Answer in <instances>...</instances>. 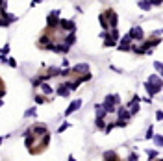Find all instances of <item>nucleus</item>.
Returning <instances> with one entry per match:
<instances>
[{
  "instance_id": "nucleus-30",
  "label": "nucleus",
  "mask_w": 163,
  "mask_h": 161,
  "mask_svg": "<svg viewBox=\"0 0 163 161\" xmlns=\"http://www.w3.org/2000/svg\"><path fill=\"white\" fill-rule=\"evenodd\" d=\"M8 65L9 67H17V61L13 60V58H8Z\"/></svg>"
},
{
  "instance_id": "nucleus-17",
  "label": "nucleus",
  "mask_w": 163,
  "mask_h": 161,
  "mask_svg": "<svg viewBox=\"0 0 163 161\" xmlns=\"http://www.w3.org/2000/svg\"><path fill=\"white\" fill-rule=\"evenodd\" d=\"M137 6L141 8L143 11H150L152 9V2H137Z\"/></svg>"
},
{
  "instance_id": "nucleus-31",
  "label": "nucleus",
  "mask_w": 163,
  "mask_h": 161,
  "mask_svg": "<svg viewBox=\"0 0 163 161\" xmlns=\"http://www.w3.org/2000/svg\"><path fill=\"white\" fill-rule=\"evenodd\" d=\"M163 119V113H161V109H158L156 111V121H161Z\"/></svg>"
},
{
  "instance_id": "nucleus-20",
  "label": "nucleus",
  "mask_w": 163,
  "mask_h": 161,
  "mask_svg": "<svg viewBox=\"0 0 163 161\" xmlns=\"http://www.w3.org/2000/svg\"><path fill=\"white\" fill-rule=\"evenodd\" d=\"M152 139H154V143H156L158 148H161V146H163V137H161V135H154Z\"/></svg>"
},
{
  "instance_id": "nucleus-9",
  "label": "nucleus",
  "mask_w": 163,
  "mask_h": 161,
  "mask_svg": "<svg viewBox=\"0 0 163 161\" xmlns=\"http://www.w3.org/2000/svg\"><path fill=\"white\" fill-rule=\"evenodd\" d=\"M117 46H119V50H121V52H130V48H132V39H130V35L126 34V35L119 41V44H117Z\"/></svg>"
},
{
  "instance_id": "nucleus-7",
  "label": "nucleus",
  "mask_w": 163,
  "mask_h": 161,
  "mask_svg": "<svg viewBox=\"0 0 163 161\" xmlns=\"http://www.w3.org/2000/svg\"><path fill=\"white\" fill-rule=\"evenodd\" d=\"M60 11L58 9H54V11H50V15L46 17V28H56L58 26V22H60Z\"/></svg>"
},
{
  "instance_id": "nucleus-28",
  "label": "nucleus",
  "mask_w": 163,
  "mask_h": 161,
  "mask_svg": "<svg viewBox=\"0 0 163 161\" xmlns=\"http://www.w3.org/2000/svg\"><path fill=\"white\" fill-rule=\"evenodd\" d=\"M117 43L115 41H111V39H104V46H115Z\"/></svg>"
},
{
  "instance_id": "nucleus-21",
  "label": "nucleus",
  "mask_w": 163,
  "mask_h": 161,
  "mask_svg": "<svg viewBox=\"0 0 163 161\" xmlns=\"http://www.w3.org/2000/svg\"><path fill=\"white\" fill-rule=\"evenodd\" d=\"M69 128H71V122H63L60 128H58V133H63V132H65V130H69Z\"/></svg>"
},
{
  "instance_id": "nucleus-13",
  "label": "nucleus",
  "mask_w": 163,
  "mask_h": 161,
  "mask_svg": "<svg viewBox=\"0 0 163 161\" xmlns=\"http://www.w3.org/2000/svg\"><path fill=\"white\" fill-rule=\"evenodd\" d=\"M56 95H58V96H63V98H67V96L71 95V91L67 89V85H65V81H61L60 85H58V89H56Z\"/></svg>"
},
{
  "instance_id": "nucleus-29",
  "label": "nucleus",
  "mask_w": 163,
  "mask_h": 161,
  "mask_svg": "<svg viewBox=\"0 0 163 161\" xmlns=\"http://www.w3.org/2000/svg\"><path fill=\"white\" fill-rule=\"evenodd\" d=\"M128 161H139V156L134 152V154H130V156H128Z\"/></svg>"
},
{
  "instance_id": "nucleus-36",
  "label": "nucleus",
  "mask_w": 163,
  "mask_h": 161,
  "mask_svg": "<svg viewBox=\"0 0 163 161\" xmlns=\"http://www.w3.org/2000/svg\"><path fill=\"white\" fill-rule=\"evenodd\" d=\"M2 106H4V100H0V107H2Z\"/></svg>"
},
{
  "instance_id": "nucleus-35",
  "label": "nucleus",
  "mask_w": 163,
  "mask_h": 161,
  "mask_svg": "<svg viewBox=\"0 0 163 161\" xmlns=\"http://www.w3.org/2000/svg\"><path fill=\"white\" fill-rule=\"evenodd\" d=\"M67 161H76V158H74V156H69V159Z\"/></svg>"
},
{
  "instance_id": "nucleus-26",
  "label": "nucleus",
  "mask_w": 163,
  "mask_h": 161,
  "mask_svg": "<svg viewBox=\"0 0 163 161\" xmlns=\"http://www.w3.org/2000/svg\"><path fill=\"white\" fill-rule=\"evenodd\" d=\"M8 52H9V44H8V43H6V44H4V46H2V48H0V56H6V54H8Z\"/></svg>"
},
{
  "instance_id": "nucleus-15",
  "label": "nucleus",
  "mask_w": 163,
  "mask_h": 161,
  "mask_svg": "<svg viewBox=\"0 0 163 161\" xmlns=\"http://www.w3.org/2000/svg\"><path fill=\"white\" fill-rule=\"evenodd\" d=\"M39 87H41V91H43V95H52V93H54V91H52V87H50L46 81H43Z\"/></svg>"
},
{
  "instance_id": "nucleus-10",
  "label": "nucleus",
  "mask_w": 163,
  "mask_h": 161,
  "mask_svg": "<svg viewBox=\"0 0 163 161\" xmlns=\"http://www.w3.org/2000/svg\"><path fill=\"white\" fill-rule=\"evenodd\" d=\"M80 107H82V100H80V98H76L74 102H71V104H69V107L65 109V117L72 115V113H74V111H78Z\"/></svg>"
},
{
  "instance_id": "nucleus-3",
  "label": "nucleus",
  "mask_w": 163,
  "mask_h": 161,
  "mask_svg": "<svg viewBox=\"0 0 163 161\" xmlns=\"http://www.w3.org/2000/svg\"><path fill=\"white\" fill-rule=\"evenodd\" d=\"M161 85H163V81H161V76H158V74H152L148 80L145 81V91L150 95V98L154 96V95H158L160 91H161Z\"/></svg>"
},
{
  "instance_id": "nucleus-1",
  "label": "nucleus",
  "mask_w": 163,
  "mask_h": 161,
  "mask_svg": "<svg viewBox=\"0 0 163 161\" xmlns=\"http://www.w3.org/2000/svg\"><path fill=\"white\" fill-rule=\"evenodd\" d=\"M50 144V132L45 124H35L24 132V146L32 156L43 154Z\"/></svg>"
},
{
  "instance_id": "nucleus-2",
  "label": "nucleus",
  "mask_w": 163,
  "mask_h": 161,
  "mask_svg": "<svg viewBox=\"0 0 163 161\" xmlns=\"http://www.w3.org/2000/svg\"><path fill=\"white\" fill-rule=\"evenodd\" d=\"M98 20H100V26L104 28V32H109V30L117 28V24H119V17H117V13L111 8H108L106 11H102Z\"/></svg>"
},
{
  "instance_id": "nucleus-33",
  "label": "nucleus",
  "mask_w": 163,
  "mask_h": 161,
  "mask_svg": "<svg viewBox=\"0 0 163 161\" xmlns=\"http://www.w3.org/2000/svg\"><path fill=\"white\" fill-rule=\"evenodd\" d=\"M61 69H69V60H63V63H61Z\"/></svg>"
},
{
  "instance_id": "nucleus-11",
  "label": "nucleus",
  "mask_w": 163,
  "mask_h": 161,
  "mask_svg": "<svg viewBox=\"0 0 163 161\" xmlns=\"http://www.w3.org/2000/svg\"><path fill=\"white\" fill-rule=\"evenodd\" d=\"M117 115H119V122H124V124L132 119V115L128 113L126 107H119V109H117Z\"/></svg>"
},
{
  "instance_id": "nucleus-19",
  "label": "nucleus",
  "mask_w": 163,
  "mask_h": 161,
  "mask_svg": "<svg viewBox=\"0 0 163 161\" xmlns=\"http://www.w3.org/2000/svg\"><path fill=\"white\" fill-rule=\"evenodd\" d=\"M35 102L37 104H45V102H50L48 96H43V95H35Z\"/></svg>"
},
{
  "instance_id": "nucleus-4",
  "label": "nucleus",
  "mask_w": 163,
  "mask_h": 161,
  "mask_svg": "<svg viewBox=\"0 0 163 161\" xmlns=\"http://www.w3.org/2000/svg\"><path fill=\"white\" fill-rule=\"evenodd\" d=\"M119 104H121V96L119 95H106L104 104H100V106L106 109V113H113V111H117Z\"/></svg>"
},
{
  "instance_id": "nucleus-8",
  "label": "nucleus",
  "mask_w": 163,
  "mask_h": 161,
  "mask_svg": "<svg viewBox=\"0 0 163 161\" xmlns=\"http://www.w3.org/2000/svg\"><path fill=\"white\" fill-rule=\"evenodd\" d=\"M130 39L134 41V39H137V41H145V32H143V28L141 26H134L132 30H130Z\"/></svg>"
},
{
  "instance_id": "nucleus-32",
  "label": "nucleus",
  "mask_w": 163,
  "mask_h": 161,
  "mask_svg": "<svg viewBox=\"0 0 163 161\" xmlns=\"http://www.w3.org/2000/svg\"><path fill=\"white\" fill-rule=\"evenodd\" d=\"M0 26H2V28H6V26H9V22H8V20H4L2 17H0Z\"/></svg>"
},
{
  "instance_id": "nucleus-38",
  "label": "nucleus",
  "mask_w": 163,
  "mask_h": 161,
  "mask_svg": "<svg viewBox=\"0 0 163 161\" xmlns=\"http://www.w3.org/2000/svg\"><path fill=\"white\" fill-rule=\"evenodd\" d=\"M156 161H161V159H160V158H158V159H156Z\"/></svg>"
},
{
  "instance_id": "nucleus-27",
  "label": "nucleus",
  "mask_w": 163,
  "mask_h": 161,
  "mask_svg": "<svg viewBox=\"0 0 163 161\" xmlns=\"http://www.w3.org/2000/svg\"><path fill=\"white\" fill-rule=\"evenodd\" d=\"M113 128H115V122H109V124H108V126L104 128V132H106V133H109V132H111Z\"/></svg>"
},
{
  "instance_id": "nucleus-23",
  "label": "nucleus",
  "mask_w": 163,
  "mask_h": 161,
  "mask_svg": "<svg viewBox=\"0 0 163 161\" xmlns=\"http://www.w3.org/2000/svg\"><path fill=\"white\" fill-rule=\"evenodd\" d=\"M154 69L158 70V76H161V69H163L161 61H154Z\"/></svg>"
},
{
  "instance_id": "nucleus-12",
  "label": "nucleus",
  "mask_w": 163,
  "mask_h": 161,
  "mask_svg": "<svg viewBox=\"0 0 163 161\" xmlns=\"http://www.w3.org/2000/svg\"><path fill=\"white\" fill-rule=\"evenodd\" d=\"M102 158H104V161H121L119 154H117L115 150H108V152H104Z\"/></svg>"
},
{
  "instance_id": "nucleus-25",
  "label": "nucleus",
  "mask_w": 163,
  "mask_h": 161,
  "mask_svg": "<svg viewBox=\"0 0 163 161\" xmlns=\"http://www.w3.org/2000/svg\"><path fill=\"white\" fill-rule=\"evenodd\" d=\"M145 137H146V139H148V141H150V139H152V137H154V126H150V128H148V130H146V135H145Z\"/></svg>"
},
{
  "instance_id": "nucleus-34",
  "label": "nucleus",
  "mask_w": 163,
  "mask_h": 161,
  "mask_svg": "<svg viewBox=\"0 0 163 161\" xmlns=\"http://www.w3.org/2000/svg\"><path fill=\"white\" fill-rule=\"evenodd\" d=\"M0 63H8V58L6 56H0Z\"/></svg>"
},
{
  "instance_id": "nucleus-18",
  "label": "nucleus",
  "mask_w": 163,
  "mask_h": 161,
  "mask_svg": "<svg viewBox=\"0 0 163 161\" xmlns=\"http://www.w3.org/2000/svg\"><path fill=\"white\" fill-rule=\"evenodd\" d=\"M146 154H148V161L158 159V156H160V152H158V150H146Z\"/></svg>"
},
{
  "instance_id": "nucleus-16",
  "label": "nucleus",
  "mask_w": 163,
  "mask_h": 161,
  "mask_svg": "<svg viewBox=\"0 0 163 161\" xmlns=\"http://www.w3.org/2000/svg\"><path fill=\"white\" fill-rule=\"evenodd\" d=\"M95 109H97V117H98V119H104V117L108 115V113H106V109L102 107L100 104H97V106H95Z\"/></svg>"
},
{
  "instance_id": "nucleus-5",
  "label": "nucleus",
  "mask_w": 163,
  "mask_h": 161,
  "mask_svg": "<svg viewBox=\"0 0 163 161\" xmlns=\"http://www.w3.org/2000/svg\"><path fill=\"white\" fill-rule=\"evenodd\" d=\"M58 28H60L63 34H76V24L69 19H60L58 22Z\"/></svg>"
},
{
  "instance_id": "nucleus-37",
  "label": "nucleus",
  "mask_w": 163,
  "mask_h": 161,
  "mask_svg": "<svg viewBox=\"0 0 163 161\" xmlns=\"http://www.w3.org/2000/svg\"><path fill=\"white\" fill-rule=\"evenodd\" d=\"M2 141H4V137H0V144H2Z\"/></svg>"
},
{
  "instance_id": "nucleus-24",
  "label": "nucleus",
  "mask_w": 163,
  "mask_h": 161,
  "mask_svg": "<svg viewBox=\"0 0 163 161\" xmlns=\"http://www.w3.org/2000/svg\"><path fill=\"white\" fill-rule=\"evenodd\" d=\"M97 128L104 132V128H106V122H104V119H98V117H97Z\"/></svg>"
},
{
  "instance_id": "nucleus-6",
  "label": "nucleus",
  "mask_w": 163,
  "mask_h": 161,
  "mask_svg": "<svg viewBox=\"0 0 163 161\" xmlns=\"http://www.w3.org/2000/svg\"><path fill=\"white\" fill-rule=\"evenodd\" d=\"M87 72H91V70H89V65H87V63H80V65H74V67L71 69V74H72V76H76V78H80V76L87 74Z\"/></svg>"
},
{
  "instance_id": "nucleus-22",
  "label": "nucleus",
  "mask_w": 163,
  "mask_h": 161,
  "mask_svg": "<svg viewBox=\"0 0 163 161\" xmlns=\"http://www.w3.org/2000/svg\"><path fill=\"white\" fill-rule=\"evenodd\" d=\"M35 115H37V111H35V107H30V109H28V111L24 113V117H26V119H28V117H35Z\"/></svg>"
},
{
  "instance_id": "nucleus-14",
  "label": "nucleus",
  "mask_w": 163,
  "mask_h": 161,
  "mask_svg": "<svg viewBox=\"0 0 163 161\" xmlns=\"http://www.w3.org/2000/svg\"><path fill=\"white\" fill-rule=\"evenodd\" d=\"M128 113L130 115H135V113H139V102H130V107H128Z\"/></svg>"
}]
</instances>
